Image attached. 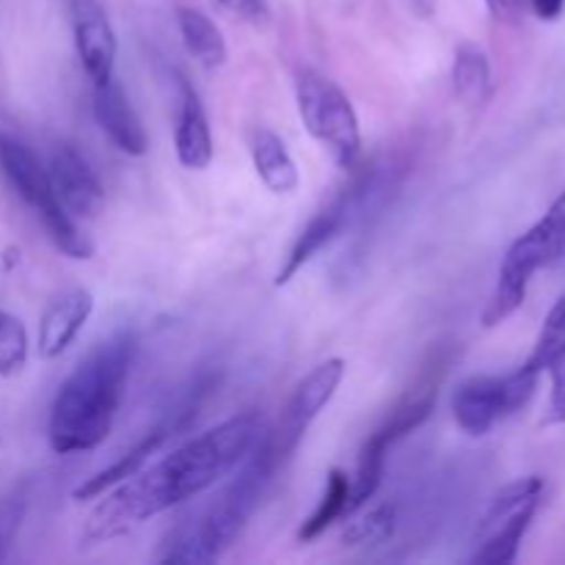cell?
<instances>
[{
	"instance_id": "1",
	"label": "cell",
	"mask_w": 565,
	"mask_h": 565,
	"mask_svg": "<svg viewBox=\"0 0 565 565\" xmlns=\"http://www.w3.org/2000/svg\"><path fill=\"white\" fill-rule=\"evenodd\" d=\"M263 434L254 412L237 414L207 434L185 441L163 461L138 469L105 491V500L88 513L81 541L86 546L105 544L132 533L149 519L193 500L235 472Z\"/></svg>"
},
{
	"instance_id": "2",
	"label": "cell",
	"mask_w": 565,
	"mask_h": 565,
	"mask_svg": "<svg viewBox=\"0 0 565 565\" xmlns=\"http://www.w3.org/2000/svg\"><path fill=\"white\" fill-rule=\"evenodd\" d=\"M136 353V331L121 329L77 362L50 408L47 439L58 456L88 452L108 439Z\"/></svg>"
},
{
	"instance_id": "3",
	"label": "cell",
	"mask_w": 565,
	"mask_h": 565,
	"mask_svg": "<svg viewBox=\"0 0 565 565\" xmlns=\"http://www.w3.org/2000/svg\"><path fill=\"white\" fill-rule=\"evenodd\" d=\"M274 445L268 439V430H263L257 445L248 450L241 461V469L232 478V483L193 519L191 524H182L166 544L160 563H213L230 550L254 516V511L263 502L265 489L274 480L279 469Z\"/></svg>"
},
{
	"instance_id": "4",
	"label": "cell",
	"mask_w": 565,
	"mask_h": 565,
	"mask_svg": "<svg viewBox=\"0 0 565 565\" xmlns=\"http://www.w3.org/2000/svg\"><path fill=\"white\" fill-rule=\"evenodd\" d=\"M447 362L436 353V359H430L428 364H423L419 375L414 379V384L403 392L395 401V406L386 412V417L381 419L379 428L364 439L362 450H359L356 461V478H353V500L351 508L353 513L362 505H367L375 497V491L381 489V480H384L386 469V456H390L392 447L397 441L406 439L408 434L419 428V425L428 423V417L434 414L436 397H439L441 379H445Z\"/></svg>"
},
{
	"instance_id": "5",
	"label": "cell",
	"mask_w": 565,
	"mask_h": 565,
	"mask_svg": "<svg viewBox=\"0 0 565 565\" xmlns=\"http://www.w3.org/2000/svg\"><path fill=\"white\" fill-rule=\"evenodd\" d=\"M561 257H565V188L550 210L524 235H519L502 257L497 287L480 318L486 329H494L519 312L533 276L555 265Z\"/></svg>"
},
{
	"instance_id": "6",
	"label": "cell",
	"mask_w": 565,
	"mask_h": 565,
	"mask_svg": "<svg viewBox=\"0 0 565 565\" xmlns=\"http://www.w3.org/2000/svg\"><path fill=\"white\" fill-rule=\"evenodd\" d=\"M0 169H3L9 185L17 191V196L39 215L50 241L55 243L61 254L72 259L92 257V241L83 235L77 218H72L64 210V204L58 202L53 185H50L47 169L39 163V158L25 143L11 136H3V132H0Z\"/></svg>"
},
{
	"instance_id": "7",
	"label": "cell",
	"mask_w": 565,
	"mask_h": 565,
	"mask_svg": "<svg viewBox=\"0 0 565 565\" xmlns=\"http://www.w3.org/2000/svg\"><path fill=\"white\" fill-rule=\"evenodd\" d=\"M296 103L303 127L318 143L329 149L340 169L351 171L362 158V127L348 94L315 70H301L296 77Z\"/></svg>"
},
{
	"instance_id": "8",
	"label": "cell",
	"mask_w": 565,
	"mask_h": 565,
	"mask_svg": "<svg viewBox=\"0 0 565 565\" xmlns=\"http://www.w3.org/2000/svg\"><path fill=\"white\" fill-rule=\"evenodd\" d=\"M544 478L527 475L497 491L475 530L472 563L511 565L516 561L524 535L541 505V497H544Z\"/></svg>"
},
{
	"instance_id": "9",
	"label": "cell",
	"mask_w": 565,
	"mask_h": 565,
	"mask_svg": "<svg viewBox=\"0 0 565 565\" xmlns=\"http://www.w3.org/2000/svg\"><path fill=\"white\" fill-rule=\"evenodd\" d=\"M539 373L519 367L508 375H472L452 392V417L469 436H486L522 412L535 395Z\"/></svg>"
},
{
	"instance_id": "10",
	"label": "cell",
	"mask_w": 565,
	"mask_h": 565,
	"mask_svg": "<svg viewBox=\"0 0 565 565\" xmlns=\"http://www.w3.org/2000/svg\"><path fill=\"white\" fill-rule=\"evenodd\" d=\"M351 171H356V169H351ZM375 191H379V174H375V169L356 171V174H353V180L348 182V185L342 188V191L337 193V196L331 199L323 210H318V213L309 218V224L303 226L301 235L296 237L292 248L287 252V257H285V263H281L279 274H276L274 285L276 287L290 285V281L296 279V276L301 274V270L307 268V265L312 263V259L318 257V254L323 252L331 241H334V237H340L342 232H345L348 226H351L353 221L362 215V210L367 207Z\"/></svg>"
},
{
	"instance_id": "11",
	"label": "cell",
	"mask_w": 565,
	"mask_h": 565,
	"mask_svg": "<svg viewBox=\"0 0 565 565\" xmlns=\"http://www.w3.org/2000/svg\"><path fill=\"white\" fill-rule=\"evenodd\" d=\"M210 386H213V379L196 381V384H193V390L185 392V397H182L174 408H169V412H166V417L160 419L158 425H152V428H149L147 434H143L141 439H138L136 445L125 452V456L116 458L110 467H105L103 472H97L94 478L83 480V483L75 489V500L77 502L97 500V497H103L105 491L114 489L116 483L132 478L138 469L147 467V463L152 461L154 452H158L166 441L174 439V436H180L182 430H185L188 425L196 419L199 406H202V401H204V392H207Z\"/></svg>"
},
{
	"instance_id": "12",
	"label": "cell",
	"mask_w": 565,
	"mask_h": 565,
	"mask_svg": "<svg viewBox=\"0 0 565 565\" xmlns=\"http://www.w3.org/2000/svg\"><path fill=\"white\" fill-rule=\"evenodd\" d=\"M345 370L348 367L342 359H326L323 364H318L312 373H307V379L292 390L290 401L281 408L279 425L274 430H268V439L274 445L279 463H285L298 450L301 439L307 436L309 425L320 417V412L329 406L331 397L340 390L342 379H345Z\"/></svg>"
},
{
	"instance_id": "13",
	"label": "cell",
	"mask_w": 565,
	"mask_h": 565,
	"mask_svg": "<svg viewBox=\"0 0 565 565\" xmlns=\"http://www.w3.org/2000/svg\"><path fill=\"white\" fill-rule=\"evenodd\" d=\"M50 185L72 218L92 221L105 207V188L88 160L70 143H58L47 163Z\"/></svg>"
},
{
	"instance_id": "14",
	"label": "cell",
	"mask_w": 565,
	"mask_h": 565,
	"mask_svg": "<svg viewBox=\"0 0 565 565\" xmlns=\"http://www.w3.org/2000/svg\"><path fill=\"white\" fill-rule=\"evenodd\" d=\"M70 11L77 58L92 86H99L114 77L116 53H119L116 31L99 0H70Z\"/></svg>"
},
{
	"instance_id": "15",
	"label": "cell",
	"mask_w": 565,
	"mask_h": 565,
	"mask_svg": "<svg viewBox=\"0 0 565 565\" xmlns=\"http://www.w3.org/2000/svg\"><path fill=\"white\" fill-rule=\"evenodd\" d=\"M94 119L119 152L130 154V158L147 154L149 136L143 130V121L127 99L125 88L116 83V77L94 86Z\"/></svg>"
},
{
	"instance_id": "16",
	"label": "cell",
	"mask_w": 565,
	"mask_h": 565,
	"mask_svg": "<svg viewBox=\"0 0 565 565\" xmlns=\"http://www.w3.org/2000/svg\"><path fill=\"white\" fill-rule=\"evenodd\" d=\"M92 312L94 296L88 290H83V287H75V290L64 292L55 301H50L42 320H39V356L58 359L75 342V337L88 323Z\"/></svg>"
},
{
	"instance_id": "17",
	"label": "cell",
	"mask_w": 565,
	"mask_h": 565,
	"mask_svg": "<svg viewBox=\"0 0 565 565\" xmlns=\"http://www.w3.org/2000/svg\"><path fill=\"white\" fill-rule=\"evenodd\" d=\"M177 160L185 169L202 171L213 163V132H210L207 114L191 83L180 81V110H177L174 130Z\"/></svg>"
},
{
	"instance_id": "18",
	"label": "cell",
	"mask_w": 565,
	"mask_h": 565,
	"mask_svg": "<svg viewBox=\"0 0 565 565\" xmlns=\"http://www.w3.org/2000/svg\"><path fill=\"white\" fill-rule=\"evenodd\" d=\"M248 149H252L254 169H257V177L265 182V188L274 193H292L301 182V174H298V166L292 160V154L287 152L285 141L276 136L268 127H254L252 141H248Z\"/></svg>"
},
{
	"instance_id": "19",
	"label": "cell",
	"mask_w": 565,
	"mask_h": 565,
	"mask_svg": "<svg viewBox=\"0 0 565 565\" xmlns=\"http://www.w3.org/2000/svg\"><path fill=\"white\" fill-rule=\"evenodd\" d=\"M177 25H180L182 42H185L188 53L207 70H218L230 58L226 50L224 33L218 31L213 20L204 11L191 9V6H180L177 9Z\"/></svg>"
},
{
	"instance_id": "20",
	"label": "cell",
	"mask_w": 565,
	"mask_h": 565,
	"mask_svg": "<svg viewBox=\"0 0 565 565\" xmlns=\"http://www.w3.org/2000/svg\"><path fill=\"white\" fill-rule=\"evenodd\" d=\"M353 480L348 478L342 469H331L329 478H326V489L323 497H320L318 508L309 513L307 522L298 527V541L301 544H312L318 541L320 535L326 533L329 527H334L337 522H342L345 516H351L353 508Z\"/></svg>"
},
{
	"instance_id": "21",
	"label": "cell",
	"mask_w": 565,
	"mask_h": 565,
	"mask_svg": "<svg viewBox=\"0 0 565 565\" xmlns=\"http://www.w3.org/2000/svg\"><path fill=\"white\" fill-rule=\"evenodd\" d=\"M452 86L467 108H480L491 97V61L475 42L458 44L452 61Z\"/></svg>"
},
{
	"instance_id": "22",
	"label": "cell",
	"mask_w": 565,
	"mask_h": 565,
	"mask_svg": "<svg viewBox=\"0 0 565 565\" xmlns=\"http://www.w3.org/2000/svg\"><path fill=\"white\" fill-rule=\"evenodd\" d=\"M397 530V513L392 505H375L362 516L351 519L342 527L340 541L345 546H379L395 535Z\"/></svg>"
},
{
	"instance_id": "23",
	"label": "cell",
	"mask_w": 565,
	"mask_h": 565,
	"mask_svg": "<svg viewBox=\"0 0 565 565\" xmlns=\"http://www.w3.org/2000/svg\"><path fill=\"white\" fill-rule=\"evenodd\" d=\"M565 351V296L557 298L555 307L546 315L544 326L539 331V340H535L533 351L524 359L522 367L530 370V373H544L550 367V362L555 356H561Z\"/></svg>"
},
{
	"instance_id": "24",
	"label": "cell",
	"mask_w": 565,
	"mask_h": 565,
	"mask_svg": "<svg viewBox=\"0 0 565 565\" xmlns=\"http://www.w3.org/2000/svg\"><path fill=\"white\" fill-rule=\"evenodd\" d=\"M28 362V331L20 318L0 309V375H14Z\"/></svg>"
},
{
	"instance_id": "25",
	"label": "cell",
	"mask_w": 565,
	"mask_h": 565,
	"mask_svg": "<svg viewBox=\"0 0 565 565\" xmlns=\"http://www.w3.org/2000/svg\"><path fill=\"white\" fill-rule=\"evenodd\" d=\"M28 511V491L14 489L6 497H0V563L9 557L11 544L17 539V530H20L22 519H25Z\"/></svg>"
},
{
	"instance_id": "26",
	"label": "cell",
	"mask_w": 565,
	"mask_h": 565,
	"mask_svg": "<svg viewBox=\"0 0 565 565\" xmlns=\"http://www.w3.org/2000/svg\"><path fill=\"white\" fill-rule=\"evenodd\" d=\"M544 373H550L552 390L541 425H544V428H557V425H565V351L561 356L552 359L550 367H546Z\"/></svg>"
},
{
	"instance_id": "27",
	"label": "cell",
	"mask_w": 565,
	"mask_h": 565,
	"mask_svg": "<svg viewBox=\"0 0 565 565\" xmlns=\"http://www.w3.org/2000/svg\"><path fill=\"white\" fill-rule=\"evenodd\" d=\"M218 3L224 6L230 14L241 17V20H246V22H254V25L265 22L270 14L268 0H218Z\"/></svg>"
},
{
	"instance_id": "28",
	"label": "cell",
	"mask_w": 565,
	"mask_h": 565,
	"mask_svg": "<svg viewBox=\"0 0 565 565\" xmlns=\"http://www.w3.org/2000/svg\"><path fill=\"white\" fill-rule=\"evenodd\" d=\"M491 17L500 22H516L522 14V0H486Z\"/></svg>"
},
{
	"instance_id": "29",
	"label": "cell",
	"mask_w": 565,
	"mask_h": 565,
	"mask_svg": "<svg viewBox=\"0 0 565 565\" xmlns=\"http://www.w3.org/2000/svg\"><path fill=\"white\" fill-rule=\"evenodd\" d=\"M530 9H533V14L539 17L541 22H555L561 20L565 0H530Z\"/></svg>"
},
{
	"instance_id": "30",
	"label": "cell",
	"mask_w": 565,
	"mask_h": 565,
	"mask_svg": "<svg viewBox=\"0 0 565 565\" xmlns=\"http://www.w3.org/2000/svg\"><path fill=\"white\" fill-rule=\"evenodd\" d=\"M414 6H417L423 14H430V11H434V0H414Z\"/></svg>"
}]
</instances>
